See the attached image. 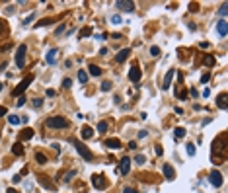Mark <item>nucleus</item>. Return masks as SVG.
Here are the masks:
<instances>
[{
    "instance_id": "34",
    "label": "nucleus",
    "mask_w": 228,
    "mask_h": 193,
    "mask_svg": "<svg viewBox=\"0 0 228 193\" xmlns=\"http://www.w3.org/2000/svg\"><path fill=\"white\" fill-rule=\"evenodd\" d=\"M150 55H152V57H158V55H160V47L152 45V47H150Z\"/></svg>"
},
{
    "instance_id": "42",
    "label": "nucleus",
    "mask_w": 228,
    "mask_h": 193,
    "mask_svg": "<svg viewBox=\"0 0 228 193\" xmlns=\"http://www.w3.org/2000/svg\"><path fill=\"white\" fill-rule=\"evenodd\" d=\"M209 78H211V74H203V76H201V82L207 84V82H209Z\"/></svg>"
},
{
    "instance_id": "37",
    "label": "nucleus",
    "mask_w": 228,
    "mask_h": 193,
    "mask_svg": "<svg viewBox=\"0 0 228 193\" xmlns=\"http://www.w3.org/2000/svg\"><path fill=\"white\" fill-rule=\"evenodd\" d=\"M74 176H76V172H74V170H70V172H68V174L65 176V181H70V180L74 178Z\"/></svg>"
},
{
    "instance_id": "35",
    "label": "nucleus",
    "mask_w": 228,
    "mask_h": 193,
    "mask_svg": "<svg viewBox=\"0 0 228 193\" xmlns=\"http://www.w3.org/2000/svg\"><path fill=\"white\" fill-rule=\"evenodd\" d=\"M226 8H228V4H222V6H220V10H219V14L222 16V20H224V16H226V12H228Z\"/></svg>"
},
{
    "instance_id": "44",
    "label": "nucleus",
    "mask_w": 228,
    "mask_h": 193,
    "mask_svg": "<svg viewBox=\"0 0 228 193\" xmlns=\"http://www.w3.org/2000/svg\"><path fill=\"white\" fill-rule=\"evenodd\" d=\"M24 104H25V98H20L18 101H16V105H18V107H22Z\"/></svg>"
},
{
    "instance_id": "27",
    "label": "nucleus",
    "mask_w": 228,
    "mask_h": 193,
    "mask_svg": "<svg viewBox=\"0 0 228 193\" xmlns=\"http://www.w3.org/2000/svg\"><path fill=\"white\" fill-rule=\"evenodd\" d=\"M39 184L43 185V187H47V189H53V187H55L53 184H49V181H47V178H39Z\"/></svg>"
},
{
    "instance_id": "30",
    "label": "nucleus",
    "mask_w": 228,
    "mask_h": 193,
    "mask_svg": "<svg viewBox=\"0 0 228 193\" xmlns=\"http://www.w3.org/2000/svg\"><path fill=\"white\" fill-rule=\"evenodd\" d=\"M144 162H146L144 154H136V156H135V164H144Z\"/></svg>"
},
{
    "instance_id": "48",
    "label": "nucleus",
    "mask_w": 228,
    "mask_h": 193,
    "mask_svg": "<svg viewBox=\"0 0 228 193\" xmlns=\"http://www.w3.org/2000/svg\"><path fill=\"white\" fill-rule=\"evenodd\" d=\"M129 148H131V150H136V142L131 141V142H129Z\"/></svg>"
},
{
    "instance_id": "9",
    "label": "nucleus",
    "mask_w": 228,
    "mask_h": 193,
    "mask_svg": "<svg viewBox=\"0 0 228 193\" xmlns=\"http://www.w3.org/2000/svg\"><path fill=\"white\" fill-rule=\"evenodd\" d=\"M129 170H131V160L129 158H123V160H121V164H119V168H117V172H119V174L121 176H127V174H129Z\"/></svg>"
},
{
    "instance_id": "14",
    "label": "nucleus",
    "mask_w": 228,
    "mask_h": 193,
    "mask_svg": "<svg viewBox=\"0 0 228 193\" xmlns=\"http://www.w3.org/2000/svg\"><path fill=\"white\" fill-rule=\"evenodd\" d=\"M174 74H176V70H174V68H170L168 74L164 76V90H168L170 86H172V78H174Z\"/></svg>"
},
{
    "instance_id": "52",
    "label": "nucleus",
    "mask_w": 228,
    "mask_h": 193,
    "mask_svg": "<svg viewBox=\"0 0 228 193\" xmlns=\"http://www.w3.org/2000/svg\"><path fill=\"white\" fill-rule=\"evenodd\" d=\"M62 31H65V25H59V28H57V35L62 33Z\"/></svg>"
},
{
    "instance_id": "39",
    "label": "nucleus",
    "mask_w": 228,
    "mask_h": 193,
    "mask_svg": "<svg viewBox=\"0 0 228 193\" xmlns=\"http://www.w3.org/2000/svg\"><path fill=\"white\" fill-rule=\"evenodd\" d=\"M62 86H65V88H70V86H72V80H70V78H65V80H62Z\"/></svg>"
},
{
    "instance_id": "6",
    "label": "nucleus",
    "mask_w": 228,
    "mask_h": 193,
    "mask_svg": "<svg viewBox=\"0 0 228 193\" xmlns=\"http://www.w3.org/2000/svg\"><path fill=\"white\" fill-rule=\"evenodd\" d=\"M209 184L213 185V187H220L222 185V174H220L219 170H213L209 174Z\"/></svg>"
},
{
    "instance_id": "7",
    "label": "nucleus",
    "mask_w": 228,
    "mask_h": 193,
    "mask_svg": "<svg viewBox=\"0 0 228 193\" xmlns=\"http://www.w3.org/2000/svg\"><path fill=\"white\" fill-rule=\"evenodd\" d=\"M140 76H142V72H140L139 64H135V66L129 68V80H131V82H139Z\"/></svg>"
},
{
    "instance_id": "10",
    "label": "nucleus",
    "mask_w": 228,
    "mask_h": 193,
    "mask_svg": "<svg viewBox=\"0 0 228 193\" xmlns=\"http://www.w3.org/2000/svg\"><path fill=\"white\" fill-rule=\"evenodd\" d=\"M103 146L105 148H111V150H119L121 148V141H119V138H105Z\"/></svg>"
},
{
    "instance_id": "55",
    "label": "nucleus",
    "mask_w": 228,
    "mask_h": 193,
    "mask_svg": "<svg viewBox=\"0 0 228 193\" xmlns=\"http://www.w3.org/2000/svg\"><path fill=\"white\" fill-rule=\"evenodd\" d=\"M8 193H18V191H16V189H8Z\"/></svg>"
},
{
    "instance_id": "12",
    "label": "nucleus",
    "mask_w": 228,
    "mask_h": 193,
    "mask_svg": "<svg viewBox=\"0 0 228 193\" xmlns=\"http://www.w3.org/2000/svg\"><path fill=\"white\" fill-rule=\"evenodd\" d=\"M115 6H117L119 10H123V12H133V10H135V4L129 2V0H119Z\"/></svg>"
},
{
    "instance_id": "11",
    "label": "nucleus",
    "mask_w": 228,
    "mask_h": 193,
    "mask_svg": "<svg viewBox=\"0 0 228 193\" xmlns=\"http://www.w3.org/2000/svg\"><path fill=\"white\" fill-rule=\"evenodd\" d=\"M226 31H228V21H226V20H220L219 24H216V33H219V37L224 39V37H226Z\"/></svg>"
},
{
    "instance_id": "1",
    "label": "nucleus",
    "mask_w": 228,
    "mask_h": 193,
    "mask_svg": "<svg viewBox=\"0 0 228 193\" xmlns=\"http://www.w3.org/2000/svg\"><path fill=\"white\" fill-rule=\"evenodd\" d=\"M215 156H219V160L222 162L226 156V135L222 133V135L216 137V141L213 142V158Z\"/></svg>"
},
{
    "instance_id": "22",
    "label": "nucleus",
    "mask_w": 228,
    "mask_h": 193,
    "mask_svg": "<svg viewBox=\"0 0 228 193\" xmlns=\"http://www.w3.org/2000/svg\"><path fill=\"white\" fill-rule=\"evenodd\" d=\"M78 82H80V84L88 82V72L86 70H78Z\"/></svg>"
},
{
    "instance_id": "26",
    "label": "nucleus",
    "mask_w": 228,
    "mask_h": 193,
    "mask_svg": "<svg viewBox=\"0 0 228 193\" xmlns=\"http://www.w3.org/2000/svg\"><path fill=\"white\" fill-rule=\"evenodd\" d=\"M90 33H92V29H90V28H82L80 33H78V37H80V39H84V37H88Z\"/></svg>"
},
{
    "instance_id": "51",
    "label": "nucleus",
    "mask_w": 228,
    "mask_h": 193,
    "mask_svg": "<svg viewBox=\"0 0 228 193\" xmlns=\"http://www.w3.org/2000/svg\"><path fill=\"white\" fill-rule=\"evenodd\" d=\"M55 96V90H47V98H53Z\"/></svg>"
},
{
    "instance_id": "28",
    "label": "nucleus",
    "mask_w": 228,
    "mask_h": 193,
    "mask_svg": "<svg viewBox=\"0 0 228 193\" xmlns=\"http://www.w3.org/2000/svg\"><path fill=\"white\" fill-rule=\"evenodd\" d=\"M105 131H107V123H105V121H99V123H98V133H105Z\"/></svg>"
},
{
    "instance_id": "47",
    "label": "nucleus",
    "mask_w": 228,
    "mask_h": 193,
    "mask_svg": "<svg viewBox=\"0 0 228 193\" xmlns=\"http://www.w3.org/2000/svg\"><path fill=\"white\" fill-rule=\"evenodd\" d=\"M14 12H16L14 6H8V8H6V14H14Z\"/></svg>"
},
{
    "instance_id": "40",
    "label": "nucleus",
    "mask_w": 228,
    "mask_h": 193,
    "mask_svg": "<svg viewBox=\"0 0 228 193\" xmlns=\"http://www.w3.org/2000/svg\"><path fill=\"white\" fill-rule=\"evenodd\" d=\"M20 181H22V176H20V174H16L14 178H12V184H20Z\"/></svg>"
},
{
    "instance_id": "16",
    "label": "nucleus",
    "mask_w": 228,
    "mask_h": 193,
    "mask_svg": "<svg viewBox=\"0 0 228 193\" xmlns=\"http://www.w3.org/2000/svg\"><path fill=\"white\" fill-rule=\"evenodd\" d=\"M129 55H131V49H123V51H119V53H117L115 61H117V62H125L127 59H129Z\"/></svg>"
},
{
    "instance_id": "56",
    "label": "nucleus",
    "mask_w": 228,
    "mask_h": 193,
    "mask_svg": "<svg viewBox=\"0 0 228 193\" xmlns=\"http://www.w3.org/2000/svg\"><path fill=\"white\" fill-rule=\"evenodd\" d=\"M2 86H4V84H0V92H2Z\"/></svg>"
},
{
    "instance_id": "54",
    "label": "nucleus",
    "mask_w": 228,
    "mask_h": 193,
    "mask_svg": "<svg viewBox=\"0 0 228 193\" xmlns=\"http://www.w3.org/2000/svg\"><path fill=\"white\" fill-rule=\"evenodd\" d=\"M146 135H148V133H146V131H140V133H139V138H144Z\"/></svg>"
},
{
    "instance_id": "21",
    "label": "nucleus",
    "mask_w": 228,
    "mask_h": 193,
    "mask_svg": "<svg viewBox=\"0 0 228 193\" xmlns=\"http://www.w3.org/2000/svg\"><path fill=\"white\" fill-rule=\"evenodd\" d=\"M12 152L16 154V156H22V154H24V146H22V142H16L14 146H12Z\"/></svg>"
},
{
    "instance_id": "15",
    "label": "nucleus",
    "mask_w": 228,
    "mask_h": 193,
    "mask_svg": "<svg viewBox=\"0 0 228 193\" xmlns=\"http://www.w3.org/2000/svg\"><path fill=\"white\" fill-rule=\"evenodd\" d=\"M57 55H59V51H57V49H51L49 53H47V57H45L47 64H55L57 62Z\"/></svg>"
},
{
    "instance_id": "50",
    "label": "nucleus",
    "mask_w": 228,
    "mask_h": 193,
    "mask_svg": "<svg viewBox=\"0 0 228 193\" xmlns=\"http://www.w3.org/2000/svg\"><path fill=\"white\" fill-rule=\"evenodd\" d=\"M156 154H158V156H162V154H164V150H162V146H156Z\"/></svg>"
},
{
    "instance_id": "18",
    "label": "nucleus",
    "mask_w": 228,
    "mask_h": 193,
    "mask_svg": "<svg viewBox=\"0 0 228 193\" xmlns=\"http://www.w3.org/2000/svg\"><path fill=\"white\" fill-rule=\"evenodd\" d=\"M31 137H33V131H31V129H24L22 135H20V141H29Z\"/></svg>"
},
{
    "instance_id": "32",
    "label": "nucleus",
    "mask_w": 228,
    "mask_h": 193,
    "mask_svg": "<svg viewBox=\"0 0 228 193\" xmlns=\"http://www.w3.org/2000/svg\"><path fill=\"white\" fill-rule=\"evenodd\" d=\"M99 88H102V92H109V90H111V82H107V80H105V82H102V86H99Z\"/></svg>"
},
{
    "instance_id": "41",
    "label": "nucleus",
    "mask_w": 228,
    "mask_h": 193,
    "mask_svg": "<svg viewBox=\"0 0 228 193\" xmlns=\"http://www.w3.org/2000/svg\"><path fill=\"white\" fill-rule=\"evenodd\" d=\"M123 193H139V191L133 189V187H123Z\"/></svg>"
},
{
    "instance_id": "3",
    "label": "nucleus",
    "mask_w": 228,
    "mask_h": 193,
    "mask_svg": "<svg viewBox=\"0 0 228 193\" xmlns=\"http://www.w3.org/2000/svg\"><path fill=\"white\" fill-rule=\"evenodd\" d=\"M70 142H72V146L76 148V152L80 154V156H82L84 160H86V162H90V160H92V152H90V150H88L86 146H84V144H82L80 141H78V138H72Z\"/></svg>"
},
{
    "instance_id": "45",
    "label": "nucleus",
    "mask_w": 228,
    "mask_h": 193,
    "mask_svg": "<svg viewBox=\"0 0 228 193\" xmlns=\"http://www.w3.org/2000/svg\"><path fill=\"white\" fill-rule=\"evenodd\" d=\"M8 113V109H6V107H2V105H0V117H2V115H6Z\"/></svg>"
},
{
    "instance_id": "46",
    "label": "nucleus",
    "mask_w": 228,
    "mask_h": 193,
    "mask_svg": "<svg viewBox=\"0 0 228 193\" xmlns=\"http://www.w3.org/2000/svg\"><path fill=\"white\" fill-rule=\"evenodd\" d=\"M2 31H6V25H4V20H0V33Z\"/></svg>"
},
{
    "instance_id": "17",
    "label": "nucleus",
    "mask_w": 228,
    "mask_h": 193,
    "mask_svg": "<svg viewBox=\"0 0 228 193\" xmlns=\"http://www.w3.org/2000/svg\"><path fill=\"white\" fill-rule=\"evenodd\" d=\"M80 137L84 138V141H86V138H92V137H94V129H92V127H88V125H86V127H82V135H80Z\"/></svg>"
},
{
    "instance_id": "43",
    "label": "nucleus",
    "mask_w": 228,
    "mask_h": 193,
    "mask_svg": "<svg viewBox=\"0 0 228 193\" xmlns=\"http://www.w3.org/2000/svg\"><path fill=\"white\" fill-rule=\"evenodd\" d=\"M33 18H35V14H29V16H28V18H25V20H24V24H25V25H28V24H29V21H31V20H33Z\"/></svg>"
},
{
    "instance_id": "53",
    "label": "nucleus",
    "mask_w": 228,
    "mask_h": 193,
    "mask_svg": "<svg viewBox=\"0 0 228 193\" xmlns=\"http://www.w3.org/2000/svg\"><path fill=\"white\" fill-rule=\"evenodd\" d=\"M99 55H102V57H105V55H107V47H103V49L99 51Z\"/></svg>"
},
{
    "instance_id": "49",
    "label": "nucleus",
    "mask_w": 228,
    "mask_h": 193,
    "mask_svg": "<svg viewBox=\"0 0 228 193\" xmlns=\"http://www.w3.org/2000/svg\"><path fill=\"white\" fill-rule=\"evenodd\" d=\"M53 148H55L57 152H61V144H59V142H53Z\"/></svg>"
},
{
    "instance_id": "20",
    "label": "nucleus",
    "mask_w": 228,
    "mask_h": 193,
    "mask_svg": "<svg viewBox=\"0 0 228 193\" xmlns=\"http://www.w3.org/2000/svg\"><path fill=\"white\" fill-rule=\"evenodd\" d=\"M216 104H219L220 109H226V94H224V92H222L219 98H216Z\"/></svg>"
},
{
    "instance_id": "2",
    "label": "nucleus",
    "mask_w": 228,
    "mask_h": 193,
    "mask_svg": "<svg viewBox=\"0 0 228 193\" xmlns=\"http://www.w3.org/2000/svg\"><path fill=\"white\" fill-rule=\"evenodd\" d=\"M45 125L49 127V129H68V119L66 117H61V115H55V117H47V121H45Z\"/></svg>"
},
{
    "instance_id": "24",
    "label": "nucleus",
    "mask_w": 228,
    "mask_h": 193,
    "mask_svg": "<svg viewBox=\"0 0 228 193\" xmlns=\"http://www.w3.org/2000/svg\"><path fill=\"white\" fill-rule=\"evenodd\" d=\"M174 137H176V138H183V137H185V129H183V127H176Z\"/></svg>"
},
{
    "instance_id": "38",
    "label": "nucleus",
    "mask_w": 228,
    "mask_h": 193,
    "mask_svg": "<svg viewBox=\"0 0 228 193\" xmlns=\"http://www.w3.org/2000/svg\"><path fill=\"white\" fill-rule=\"evenodd\" d=\"M51 24V20H41L39 24H35V28H41V25H49Z\"/></svg>"
},
{
    "instance_id": "25",
    "label": "nucleus",
    "mask_w": 228,
    "mask_h": 193,
    "mask_svg": "<svg viewBox=\"0 0 228 193\" xmlns=\"http://www.w3.org/2000/svg\"><path fill=\"white\" fill-rule=\"evenodd\" d=\"M8 123H10L12 127L20 125V117H18V115H8Z\"/></svg>"
},
{
    "instance_id": "31",
    "label": "nucleus",
    "mask_w": 228,
    "mask_h": 193,
    "mask_svg": "<svg viewBox=\"0 0 228 193\" xmlns=\"http://www.w3.org/2000/svg\"><path fill=\"white\" fill-rule=\"evenodd\" d=\"M185 148H187V154H189V156H195V144H193V142H187V146H185Z\"/></svg>"
},
{
    "instance_id": "23",
    "label": "nucleus",
    "mask_w": 228,
    "mask_h": 193,
    "mask_svg": "<svg viewBox=\"0 0 228 193\" xmlns=\"http://www.w3.org/2000/svg\"><path fill=\"white\" fill-rule=\"evenodd\" d=\"M109 21H111L113 25H121V24H123V20H121V16H119V14H113V16L109 18Z\"/></svg>"
},
{
    "instance_id": "19",
    "label": "nucleus",
    "mask_w": 228,
    "mask_h": 193,
    "mask_svg": "<svg viewBox=\"0 0 228 193\" xmlns=\"http://www.w3.org/2000/svg\"><path fill=\"white\" fill-rule=\"evenodd\" d=\"M90 74H92V76H102V68L98 66V64H90Z\"/></svg>"
},
{
    "instance_id": "4",
    "label": "nucleus",
    "mask_w": 228,
    "mask_h": 193,
    "mask_svg": "<svg viewBox=\"0 0 228 193\" xmlns=\"http://www.w3.org/2000/svg\"><path fill=\"white\" fill-rule=\"evenodd\" d=\"M25 53H28V47L20 45L18 51H16V66H18V68H24L25 66Z\"/></svg>"
},
{
    "instance_id": "8",
    "label": "nucleus",
    "mask_w": 228,
    "mask_h": 193,
    "mask_svg": "<svg viewBox=\"0 0 228 193\" xmlns=\"http://www.w3.org/2000/svg\"><path fill=\"white\" fill-rule=\"evenodd\" d=\"M92 185L96 187V189H105V187H107V181H105L103 176H94V178H92Z\"/></svg>"
},
{
    "instance_id": "5",
    "label": "nucleus",
    "mask_w": 228,
    "mask_h": 193,
    "mask_svg": "<svg viewBox=\"0 0 228 193\" xmlns=\"http://www.w3.org/2000/svg\"><path fill=\"white\" fill-rule=\"evenodd\" d=\"M31 82H33V74H29L28 78H24L22 82H20V86H18V88L14 90V96H22V94L25 92V90H28V86H29Z\"/></svg>"
},
{
    "instance_id": "33",
    "label": "nucleus",
    "mask_w": 228,
    "mask_h": 193,
    "mask_svg": "<svg viewBox=\"0 0 228 193\" xmlns=\"http://www.w3.org/2000/svg\"><path fill=\"white\" fill-rule=\"evenodd\" d=\"M31 101H33V107H35V109H39V107L43 105V100H41V98H33Z\"/></svg>"
},
{
    "instance_id": "13",
    "label": "nucleus",
    "mask_w": 228,
    "mask_h": 193,
    "mask_svg": "<svg viewBox=\"0 0 228 193\" xmlns=\"http://www.w3.org/2000/svg\"><path fill=\"white\" fill-rule=\"evenodd\" d=\"M162 172H164V176H166L168 180H174V178H176V170L172 168V164H164Z\"/></svg>"
},
{
    "instance_id": "29",
    "label": "nucleus",
    "mask_w": 228,
    "mask_h": 193,
    "mask_svg": "<svg viewBox=\"0 0 228 193\" xmlns=\"http://www.w3.org/2000/svg\"><path fill=\"white\" fill-rule=\"evenodd\" d=\"M35 160H37L39 164H45V162H47V156H45V154H41V152H37V154H35Z\"/></svg>"
},
{
    "instance_id": "36",
    "label": "nucleus",
    "mask_w": 228,
    "mask_h": 193,
    "mask_svg": "<svg viewBox=\"0 0 228 193\" xmlns=\"http://www.w3.org/2000/svg\"><path fill=\"white\" fill-rule=\"evenodd\" d=\"M203 62L207 64V66H211V64H215V59H213V57L209 55V57H205V61H203Z\"/></svg>"
}]
</instances>
